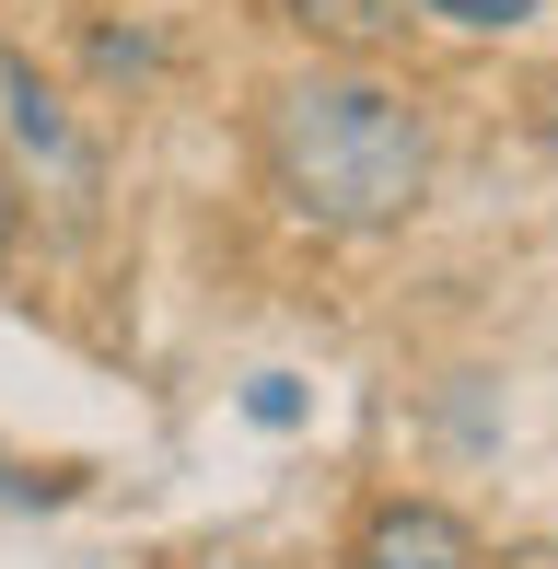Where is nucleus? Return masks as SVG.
I'll return each instance as SVG.
<instances>
[{
	"label": "nucleus",
	"mask_w": 558,
	"mask_h": 569,
	"mask_svg": "<svg viewBox=\"0 0 558 569\" xmlns=\"http://www.w3.org/2000/svg\"><path fill=\"white\" fill-rule=\"evenodd\" d=\"M408 12H442V23H477V36H512V23H536V0H408Z\"/></svg>",
	"instance_id": "obj_5"
},
{
	"label": "nucleus",
	"mask_w": 558,
	"mask_h": 569,
	"mask_svg": "<svg viewBox=\"0 0 558 569\" xmlns=\"http://www.w3.org/2000/svg\"><path fill=\"white\" fill-rule=\"evenodd\" d=\"M12 244H23V198L0 187V256H12Z\"/></svg>",
	"instance_id": "obj_8"
},
{
	"label": "nucleus",
	"mask_w": 558,
	"mask_h": 569,
	"mask_svg": "<svg viewBox=\"0 0 558 569\" xmlns=\"http://www.w3.org/2000/svg\"><path fill=\"white\" fill-rule=\"evenodd\" d=\"M279 23L338 36V47H385V36H408V0H279Z\"/></svg>",
	"instance_id": "obj_4"
},
{
	"label": "nucleus",
	"mask_w": 558,
	"mask_h": 569,
	"mask_svg": "<svg viewBox=\"0 0 558 569\" xmlns=\"http://www.w3.org/2000/svg\"><path fill=\"white\" fill-rule=\"evenodd\" d=\"M151 59H163V47H151V36H117V23H106V36H93V70H129V82H140Z\"/></svg>",
	"instance_id": "obj_7"
},
{
	"label": "nucleus",
	"mask_w": 558,
	"mask_h": 569,
	"mask_svg": "<svg viewBox=\"0 0 558 569\" xmlns=\"http://www.w3.org/2000/svg\"><path fill=\"white\" fill-rule=\"evenodd\" d=\"M245 419L291 430V419H302V383H291V372H257V383H245Z\"/></svg>",
	"instance_id": "obj_6"
},
{
	"label": "nucleus",
	"mask_w": 558,
	"mask_h": 569,
	"mask_svg": "<svg viewBox=\"0 0 558 569\" xmlns=\"http://www.w3.org/2000/svg\"><path fill=\"white\" fill-rule=\"evenodd\" d=\"M257 163L315 232H396L430 210V106L385 70H291L257 106Z\"/></svg>",
	"instance_id": "obj_1"
},
{
	"label": "nucleus",
	"mask_w": 558,
	"mask_h": 569,
	"mask_svg": "<svg viewBox=\"0 0 558 569\" xmlns=\"http://www.w3.org/2000/svg\"><path fill=\"white\" fill-rule=\"evenodd\" d=\"M0 187L36 198L59 232H93V210H106V151H93L82 106H70L12 36H0Z\"/></svg>",
	"instance_id": "obj_2"
},
{
	"label": "nucleus",
	"mask_w": 558,
	"mask_h": 569,
	"mask_svg": "<svg viewBox=\"0 0 558 569\" xmlns=\"http://www.w3.org/2000/svg\"><path fill=\"white\" fill-rule=\"evenodd\" d=\"M349 569H477V523L442 500H372L349 535Z\"/></svg>",
	"instance_id": "obj_3"
}]
</instances>
